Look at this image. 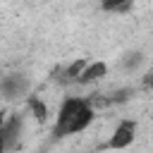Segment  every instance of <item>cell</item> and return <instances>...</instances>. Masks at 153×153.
Returning a JSON list of instances; mask_svg holds the SVG:
<instances>
[{
	"label": "cell",
	"mask_w": 153,
	"mask_h": 153,
	"mask_svg": "<svg viewBox=\"0 0 153 153\" xmlns=\"http://www.w3.org/2000/svg\"><path fill=\"white\" fill-rule=\"evenodd\" d=\"M93 122V108L88 105L86 98H65L57 112V124L55 134H76L84 131Z\"/></svg>",
	"instance_id": "6da1fadb"
},
{
	"label": "cell",
	"mask_w": 153,
	"mask_h": 153,
	"mask_svg": "<svg viewBox=\"0 0 153 153\" xmlns=\"http://www.w3.org/2000/svg\"><path fill=\"white\" fill-rule=\"evenodd\" d=\"M131 141H134V124L131 122H120L115 134L105 143V148H127Z\"/></svg>",
	"instance_id": "7a4b0ae2"
},
{
	"label": "cell",
	"mask_w": 153,
	"mask_h": 153,
	"mask_svg": "<svg viewBox=\"0 0 153 153\" xmlns=\"http://www.w3.org/2000/svg\"><path fill=\"white\" fill-rule=\"evenodd\" d=\"M105 72H108L105 62H93V65H86V67H84V72L79 74L76 84H91V81H98V79H103V76H105Z\"/></svg>",
	"instance_id": "3957f363"
},
{
	"label": "cell",
	"mask_w": 153,
	"mask_h": 153,
	"mask_svg": "<svg viewBox=\"0 0 153 153\" xmlns=\"http://www.w3.org/2000/svg\"><path fill=\"white\" fill-rule=\"evenodd\" d=\"M100 5L105 12H127L134 5V0H103Z\"/></svg>",
	"instance_id": "277c9868"
},
{
	"label": "cell",
	"mask_w": 153,
	"mask_h": 153,
	"mask_svg": "<svg viewBox=\"0 0 153 153\" xmlns=\"http://www.w3.org/2000/svg\"><path fill=\"white\" fill-rule=\"evenodd\" d=\"M2 148H5V141H2V136H0V151H2Z\"/></svg>",
	"instance_id": "5b68a950"
}]
</instances>
